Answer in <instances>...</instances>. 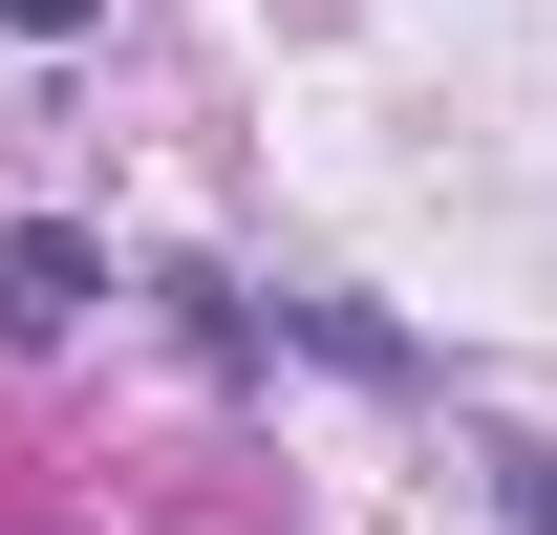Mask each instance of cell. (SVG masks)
Listing matches in <instances>:
<instances>
[{"label": "cell", "mask_w": 557, "mask_h": 535, "mask_svg": "<svg viewBox=\"0 0 557 535\" xmlns=\"http://www.w3.org/2000/svg\"><path fill=\"white\" fill-rule=\"evenodd\" d=\"M86 300H108V236L86 214H22L0 236V343H86Z\"/></svg>", "instance_id": "6da1fadb"}, {"label": "cell", "mask_w": 557, "mask_h": 535, "mask_svg": "<svg viewBox=\"0 0 557 535\" xmlns=\"http://www.w3.org/2000/svg\"><path fill=\"white\" fill-rule=\"evenodd\" d=\"M86 22H108V0H0V43H86Z\"/></svg>", "instance_id": "7a4b0ae2"}]
</instances>
